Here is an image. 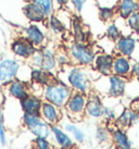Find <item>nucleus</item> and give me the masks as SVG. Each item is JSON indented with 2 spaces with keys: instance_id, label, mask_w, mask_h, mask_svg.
I'll return each mask as SVG.
<instances>
[{
  "instance_id": "1",
  "label": "nucleus",
  "mask_w": 139,
  "mask_h": 149,
  "mask_svg": "<svg viewBox=\"0 0 139 149\" xmlns=\"http://www.w3.org/2000/svg\"><path fill=\"white\" fill-rule=\"evenodd\" d=\"M100 75L90 66L75 64L62 66L57 73V79L67 84L73 91H79L88 95L92 91V84Z\"/></svg>"
},
{
  "instance_id": "2",
  "label": "nucleus",
  "mask_w": 139,
  "mask_h": 149,
  "mask_svg": "<svg viewBox=\"0 0 139 149\" xmlns=\"http://www.w3.org/2000/svg\"><path fill=\"white\" fill-rule=\"evenodd\" d=\"M128 79L111 74L109 76H99L92 84V91L109 98L119 99L126 95Z\"/></svg>"
},
{
  "instance_id": "3",
  "label": "nucleus",
  "mask_w": 139,
  "mask_h": 149,
  "mask_svg": "<svg viewBox=\"0 0 139 149\" xmlns=\"http://www.w3.org/2000/svg\"><path fill=\"white\" fill-rule=\"evenodd\" d=\"M66 51L71 59V64L90 68L96 58V51L88 42H69Z\"/></svg>"
},
{
  "instance_id": "4",
  "label": "nucleus",
  "mask_w": 139,
  "mask_h": 149,
  "mask_svg": "<svg viewBox=\"0 0 139 149\" xmlns=\"http://www.w3.org/2000/svg\"><path fill=\"white\" fill-rule=\"evenodd\" d=\"M72 93L73 91L67 84L60 81L59 79H56L53 82L44 87L42 96L46 101L51 102L57 107L63 109Z\"/></svg>"
},
{
  "instance_id": "5",
  "label": "nucleus",
  "mask_w": 139,
  "mask_h": 149,
  "mask_svg": "<svg viewBox=\"0 0 139 149\" xmlns=\"http://www.w3.org/2000/svg\"><path fill=\"white\" fill-rule=\"evenodd\" d=\"M31 59L36 68L44 69L56 75L60 69L57 61V51L51 47L44 46L41 48H38Z\"/></svg>"
},
{
  "instance_id": "6",
  "label": "nucleus",
  "mask_w": 139,
  "mask_h": 149,
  "mask_svg": "<svg viewBox=\"0 0 139 149\" xmlns=\"http://www.w3.org/2000/svg\"><path fill=\"white\" fill-rule=\"evenodd\" d=\"M88 95L79 91H73L69 100L64 106V110L67 118L73 122H79L86 116V104Z\"/></svg>"
},
{
  "instance_id": "7",
  "label": "nucleus",
  "mask_w": 139,
  "mask_h": 149,
  "mask_svg": "<svg viewBox=\"0 0 139 149\" xmlns=\"http://www.w3.org/2000/svg\"><path fill=\"white\" fill-rule=\"evenodd\" d=\"M104 101L102 96L97 91H91L88 94V100L86 104V116L92 120H101L104 113Z\"/></svg>"
},
{
  "instance_id": "8",
  "label": "nucleus",
  "mask_w": 139,
  "mask_h": 149,
  "mask_svg": "<svg viewBox=\"0 0 139 149\" xmlns=\"http://www.w3.org/2000/svg\"><path fill=\"white\" fill-rule=\"evenodd\" d=\"M114 54L109 52H99L96 54V58L91 68L94 69L100 76H109L112 74Z\"/></svg>"
},
{
  "instance_id": "9",
  "label": "nucleus",
  "mask_w": 139,
  "mask_h": 149,
  "mask_svg": "<svg viewBox=\"0 0 139 149\" xmlns=\"http://www.w3.org/2000/svg\"><path fill=\"white\" fill-rule=\"evenodd\" d=\"M51 136L53 137L56 145L60 149H75L76 147L73 137L59 124L51 125Z\"/></svg>"
},
{
  "instance_id": "10",
  "label": "nucleus",
  "mask_w": 139,
  "mask_h": 149,
  "mask_svg": "<svg viewBox=\"0 0 139 149\" xmlns=\"http://www.w3.org/2000/svg\"><path fill=\"white\" fill-rule=\"evenodd\" d=\"M40 116H41V119L44 121H46L48 124L50 125L59 124L62 121V116H63L62 108H59L56 104L44 100L42 104H41Z\"/></svg>"
},
{
  "instance_id": "11",
  "label": "nucleus",
  "mask_w": 139,
  "mask_h": 149,
  "mask_svg": "<svg viewBox=\"0 0 139 149\" xmlns=\"http://www.w3.org/2000/svg\"><path fill=\"white\" fill-rule=\"evenodd\" d=\"M131 66H133L131 58L115 54L113 66H112V74L129 79V77H131Z\"/></svg>"
},
{
  "instance_id": "12",
  "label": "nucleus",
  "mask_w": 139,
  "mask_h": 149,
  "mask_svg": "<svg viewBox=\"0 0 139 149\" xmlns=\"http://www.w3.org/2000/svg\"><path fill=\"white\" fill-rule=\"evenodd\" d=\"M37 49L38 48L28 42L24 36L15 38L11 44V50L13 51V54L23 59H31Z\"/></svg>"
},
{
  "instance_id": "13",
  "label": "nucleus",
  "mask_w": 139,
  "mask_h": 149,
  "mask_svg": "<svg viewBox=\"0 0 139 149\" xmlns=\"http://www.w3.org/2000/svg\"><path fill=\"white\" fill-rule=\"evenodd\" d=\"M24 37L28 42H32L36 48L44 47L46 44V40H47V35H46L45 31L36 23L29 24L24 29Z\"/></svg>"
},
{
  "instance_id": "14",
  "label": "nucleus",
  "mask_w": 139,
  "mask_h": 149,
  "mask_svg": "<svg viewBox=\"0 0 139 149\" xmlns=\"http://www.w3.org/2000/svg\"><path fill=\"white\" fill-rule=\"evenodd\" d=\"M114 44L115 54L131 58L136 50L137 39L131 35H122Z\"/></svg>"
},
{
  "instance_id": "15",
  "label": "nucleus",
  "mask_w": 139,
  "mask_h": 149,
  "mask_svg": "<svg viewBox=\"0 0 139 149\" xmlns=\"http://www.w3.org/2000/svg\"><path fill=\"white\" fill-rule=\"evenodd\" d=\"M139 121V113L135 111L133 108L127 107L124 108L122 111L120 112L119 116L116 118L114 122V125L116 127L127 130L131 127L133 125H135Z\"/></svg>"
},
{
  "instance_id": "16",
  "label": "nucleus",
  "mask_w": 139,
  "mask_h": 149,
  "mask_svg": "<svg viewBox=\"0 0 139 149\" xmlns=\"http://www.w3.org/2000/svg\"><path fill=\"white\" fill-rule=\"evenodd\" d=\"M20 70V63L15 60L7 59L0 63V82L10 83L17 77Z\"/></svg>"
},
{
  "instance_id": "17",
  "label": "nucleus",
  "mask_w": 139,
  "mask_h": 149,
  "mask_svg": "<svg viewBox=\"0 0 139 149\" xmlns=\"http://www.w3.org/2000/svg\"><path fill=\"white\" fill-rule=\"evenodd\" d=\"M23 13L25 17L32 23H44L47 21V13L40 6L36 4L33 1H28L23 7Z\"/></svg>"
},
{
  "instance_id": "18",
  "label": "nucleus",
  "mask_w": 139,
  "mask_h": 149,
  "mask_svg": "<svg viewBox=\"0 0 139 149\" xmlns=\"http://www.w3.org/2000/svg\"><path fill=\"white\" fill-rule=\"evenodd\" d=\"M71 32L72 36L75 42H89L90 33L86 29L85 23L82 21V19L78 15H73L72 17V22H71Z\"/></svg>"
},
{
  "instance_id": "19",
  "label": "nucleus",
  "mask_w": 139,
  "mask_h": 149,
  "mask_svg": "<svg viewBox=\"0 0 139 149\" xmlns=\"http://www.w3.org/2000/svg\"><path fill=\"white\" fill-rule=\"evenodd\" d=\"M111 143L116 149H133V141L129 139L126 130L116 126L111 131Z\"/></svg>"
},
{
  "instance_id": "20",
  "label": "nucleus",
  "mask_w": 139,
  "mask_h": 149,
  "mask_svg": "<svg viewBox=\"0 0 139 149\" xmlns=\"http://www.w3.org/2000/svg\"><path fill=\"white\" fill-rule=\"evenodd\" d=\"M21 101V107L22 110L27 113H36V114H40L41 104L44 100L41 99L39 96L34 95V94H29L25 98H23Z\"/></svg>"
},
{
  "instance_id": "21",
  "label": "nucleus",
  "mask_w": 139,
  "mask_h": 149,
  "mask_svg": "<svg viewBox=\"0 0 139 149\" xmlns=\"http://www.w3.org/2000/svg\"><path fill=\"white\" fill-rule=\"evenodd\" d=\"M57 79V75L48 72V71L40 69V68H34L31 70V81L32 83H36L38 85L45 87L46 85L50 84Z\"/></svg>"
},
{
  "instance_id": "22",
  "label": "nucleus",
  "mask_w": 139,
  "mask_h": 149,
  "mask_svg": "<svg viewBox=\"0 0 139 149\" xmlns=\"http://www.w3.org/2000/svg\"><path fill=\"white\" fill-rule=\"evenodd\" d=\"M136 11H139V0H119L116 6L117 17L127 19Z\"/></svg>"
},
{
  "instance_id": "23",
  "label": "nucleus",
  "mask_w": 139,
  "mask_h": 149,
  "mask_svg": "<svg viewBox=\"0 0 139 149\" xmlns=\"http://www.w3.org/2000/svg\"><path fill=\"white\" fill-rule=\"evenodd\" d=\"M62 127H63L64 131H66L69 134H71V136L73 137L74 141L78 143V144H83L84 141H86V134H85V132L75 122L71 121L70 119L62 124Z\"/></svg>"
},
{
  "instance_id": "24",
  "label": "nucleus",
  "mask_w": 139,
  "mask_h": 149,
  "mask_svg": "<svg viewBox=\"0 0 139 149\" xmlns=\"http://www.w3.org/2000/svg\"><path fill=\"white\" fill-rule=\"evenodd\" d=\"M47 27L49 29L50 32L53 34V35H58V36H60L62 34H64L67 31V27L65 26V24L63 23V22L59 19L56 13H52L51 15L47 17Z\"/></svg>"
},
{
  "instance_id": "25",
  "label": "nucleus",
  "mask_w": 139,
  "mask_h": 149,
  "mask_svg": "<svg viewBox=\"0 0 139 149\" xmlns=\"http://www.w3.org/2000/svg\"><path fill=\"white\" fill-rule=\"evenodd\" d=\"M9 93H10V95L19 100H22L27 95H29L27 85L24 82H21L19 79H13L12 82H10Z\"/></svg>"
},
{
  "instance_id": "26",
  "label": "nucleus",
  "mask_w": 139,
  "mask_h": 149,
  "mask_svg": "<svg viewBox=\"0 0 139 149\" xmlns=\"http://www.w3.org/2000/svg\"><path fill=\"white\" fill-rule=\"evenodd\" d=\"M36 137H45L49 138L51 136V125L48 124L46 121L41 120L37 125H35L32 130H29Z\"/></svg>"
},
{
  "instance_id": "27",
  "label": "nucleus",
  "mask_w": 139,
  "mask_h": 149,
  "mask_svg": "<svg viewBox=\"0 0 139 149\" xmlns=\"http://www.w3.org/2000/svg\"><path fill=\"white\" fill-rule=\"evenodd\" d=\"M98 17L104 23L113 21L117 17L116 8L113 7H98Z\"/></svg>"
},
{
  "instance_id": "28",
  "label": "nucleus",
  "mask_w": 139,
  "mask_h": 149,
  "mask_svg": "<svg viewBox=\"0 0 139 149\" xmlns=\"http://www.w3.org/2000/svg\"><path fill=\"white\" fill-rule=\"evenodd\" d=\"M95 138L99 144H108L111 141V131L106 125H99L95 132Z\"/></svg>"
},
{
  "instance_id": "29",
  "label": "nucleus",
  "mask_w": 139,
  "mask_h": 149,
  "mask_svg": "<svg viewBox=\"0 0 139 149\" xmlns=\"http://www.w3.org/2000/svg\"><path fill=\"white\" fill-rule=\"evenodd\" d=\"M122 35H123L122 29H120V26L117 25L116 21L113 20V21L109 22V24H108V26H106V37L109 38L110 40L115 42L121 36H122Z\"/></svg>"
},
{
  "instance_id": "30",
  "label": "nucleus",
  "mask_w": 139,
  "mask_h": 149,
  "mask_svg": "<svg viewBox=\"0 0 139 149\" xmlns=\"http://www.w3.org/2000/svg\"><path fill=\"white\" fill-rule=\"evenodd\" d=\"M42 120L41 119L40 114H36V113H27V112H24L23 114V123L26 127L28 130H32V128L37 125L40 121Z\"/></svg>"
},
{
  "instance_id": "31",
  "label": "nucleus",
  "mask_w": 139,
  "mask_h": 149,
  "mask_svg": "<svg viewBox=\"0 0 139 149\" xmlns=\"http://www.w3.org/2000/svg\"><path fill=\"white\" fill-rule=\"evenodd\" d=\"M125 23L128 29L133 33H139V11H136L125 19Z\"/></svg>"
},
{
  "instance_id": "32",
  "label": "nucleus",
  "mask_w": 139,
  "mask_h": 149,
  "mask_svg": "<svg viewBox=\"0 0 139 149\" xmlns=\"http://www.w3.org/2000/svg\"><path fill=\"white\" fill-rule=\"evenodd\" d=\"M119 112L115 107H104V113H103V120L106 124H113L119 116Z\"/></svg>"
},
{
  "instance_id": "33",
  "label": "nucleus",
  "mask_w": 139,
  "mask_h": 149,
  "mask_svg": "<svg viewBox=\"0 0 139 149\" xmlns=\"http://www.w3.org/2000/svg\"><path fill=\"white\" fill-rule=\"evenodd\" d=\"M29 1H33L36 4L40 6L41 8L45 10V12L47 13V15L49 17L52 13H54V8H56V4L53 0H29Z\"/></svg>"
},
{
  "instance_id": "34",
  "label": "nucleus",
  "mask_w": 139,
  "mask_h": 149,
  "mask_svg": "<svg viewBox=\"0 0 139 149\" xmlns=\"http://www.w3.org/2000/svg\"><path fill=\"white\" fill-rule=\"evenodd\" d=\"M88 1L89 0H70L69 6H71L72 11H74L76 14H81L86 7V4L88 3Z\"/></svg>"
},
{
  "instance_id": "35",
  "label": "nucleus",
  "mask_w": 139,
  "mask_h": 149,
  "mask_svg": "<svg viewBox=\"0 0 139 149\" xmlns=\"http://www.w3.org/2000/svg\"><path fill=\"white\" fill-rule=\"evenodd\" d=\"M34 147L35 149H53V146L49 138L45 137H36L34 139Z\"/></svg>"
},
{
  "instance_id": "36",
  "label": "nucleus",
  "mask_w": 139,
  "mask_h": 149,
  "mask_svg": "<svg viewBox=\"0 0 139 149\" xmlns=\"http://www.w3.org/2000/svg\"><path fill=\"white\" fill-rule=\"evenodd\" d=\"M57 61L59 64V68L71 64V59L66 50H59L57 51Z\"/></svg>"
},
{
  "instance_id": "37",
  "label": "nucleus",
  "mask_w": 139,
  "mask_h": 149,
  "mask_svg": "<svg viewBox=\"0 0 139 149\" xmlns=\"http://www.w3.org/2000/svg\"><path fill=\"white\" fill-rule=\"evenodd\" d=\"M98 7H113L116 8L119 0H95Z\"/></svg>"
},
{
  "instance_id": "38",
  "label": "nucleus",
  "mask_w": 139,
  "mask_h": 149,
  "mask_svg": "<svg viewBox=\"0 0 139 149\" xmlns=\"http://www.w3.org/2000/svg\"><path fill=\"white\" fill-rule=\"evenodd\" d=\"M131 77L134 79L139 81V61L133 62V66H131Z\"/></svg>"
},
{
  "instance_id": "39",
  "label": "nucleus",
  "mask_w": 139,
  "mask_h": 149,
  "mask_svg": "<svg viewBox=\"0 0 139 149\" xmlns=\"http://www.w3.org/2000/svg\"><path fill=\"white\" fill-rule=\"evenodd\" d=\"M0 141L1 144H6V137H4V131H3V123H2V113H1V101H0Z\"/></svg>"
},
{
  "instance_id": "40",
  "label": "nucleus",
  "mask_w": 139,
  "mask_h": 149,
  "mask_svg": "<svg viewBox=\"0 0 139 149\" xmlns=\"http://www.w3.org/2000/svg\"><path fill=\"white\" fill-rule=\"evenodd\" d=\"M129 107L133 108L135 111H137L139 113V96H138V97H136V98H134V99L131 100Z\"/></svg>"
},
{
  "instance_id": "41",
  "label": "nucleus",
  "mask_w": 139,
  "mask_h": 149,
  "mask_svg": "<svg viewBox=\"0 0 139 149\" xmlns=\"http://www.w3.org/2000/svg\"><path fill=\"white\" fill-rule=\"evenodd\" d=\"M54 1V4L57 6L58 8H64V7H67L69 6L70 0H53Z\"/></svg>"
}]
</instances>
